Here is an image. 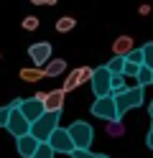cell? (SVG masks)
I'll return each mask as SVG.
<instances>
[{
	"mask_svg": "<svg viewBox=\"0 0 153 158\" xmlns=\"http://www.w3.org/2000/svg\"><path fill=\"white\" fill-rule=\"evenodd\" d=\"M143 94H146V89L143 87H128L125 92H120L115 94V105H117V115H120V120H122V115H125L128 110H135V107L143 105Z\"/></svg>",
	"mask_w": 153,
	"mask_h": 158,
	"instance_id": "cell-2",
	"label": "cell"
},
{
	"mask_svg": "<svg viewBox=\"0 0 153 158\" xmlns=\"http://www.w3.org/2000/svg\"><path fill=\"white\" fill-rule=\"evenodd\" d=\"M33 158H56V153L51 151V145L49 143H41L38 145V151H36V156Z\"/></svg>",
	"mask_w": 153,
	"mask_h": 158,
	"instance_id": "cell-21",
	"label": "cell"
},
{
	"mask_svg": "<svg viewBox=\"0 0 153 158\" xmlns=\"http://www.w3.org/2000/svg\"><path fill=\"white\" fill-rule=\"evenodd\" d=\"M44 72H46V77H61L66 72V61L64 59H51V61L44 66Z\"/></svg>",
	"mask_w": 153,
	"mask_h": 158,
	"instance_id": "cell-14",
	"label": "cell"
},
{
	"mask_svg": "<svg viewBox=\"0 0 153 158\" xmlns=\"http://www.w3.org/2000/svg\"><path fill=\"white\" fill-rule=\"evenodd\" d=\"M49 145H51V151H54V153H64V156H71V153L77 151L74 140H71V135H69L66 127H56L54 135L49 138Z\"/></svg>",
	"mask_w": 153,
	"mask_h": 158,
	"instance_id": "cell-5",
	"label": "cell"
},
{
	"mask_svg": "<svg viewBox=\"0 0 153 158\" xmlns=\"http://www.w3.org/2000/svg\"><path fill=\"white\" fill-rule=\"evenodd\" d=\"M138 87H143L146 89L148 84H153V69H148V66H140V72H138Z\"/></svg>",
	"mask_w": 153,
	"mask_h": 158,
	"instance_id": "cell-17",
	"label": "cell"
},
{
	"mask_svg": "<svg viewBox=\"0 0 153 158\" xmlns=\"http://www.w3.org/2000/svg\"><path fill=\"white\" fill-rule=\"evenodd\" d=\"M92 72H95V69H89V66H79V69H74V72H69V77H66V82H64L61 89L71 92V89H77V87L87 84L89 79H92Z\"/></svg>",
	"mask_w": 153,
	"mask_h": 158,
	"instance_id": "cell-9",
	"label": "cell"
},
{
	"mask_svg": "<svg viewBox=\"0 0 153 158\" xmlns=\"http://www.w3.org/2000/svg\"><path fill=\"white\" fill-rule=\"evenodd\" d=\"M133 38L130 36H117L115 38V44H112V51H115V56H128L133 51Z\"/></svg>",
	"mask_w": 153,
	"mask_h": 158,
	"instance_id": "cell-13",
	"label": "cell"
},
{
	"mask_svg": "<svg viewBox=\"0 0 153 158\" xmlns=\"http://www.w3.org/2000/svg\"><path fill=\"white\" fill-rule=\"evenodd\" d=\"M66 130H69V135H71V140H74V148H77V151H89L92 140H95V130H92L89 123L77 120V123H71Z\"/></svg>",
	"mask_w": 153,
	"mask_h": 158,
	"instance_id": "cell-3",
	"label": "cell"
},
{
	"mask_svg": "<svg viewBox=\"0 0 153 158\" xmlns=\"http://www.w3.org/2000/svg\"><path fill=\"white\" fill-rule=\"evenodd\" d=\"M23 28H26V31H36V28H38V18L36 15H26L23 18Z\"/></svg>",
	"mask_w": 153,
	"mask_h": 158,
	"instance_id": "cell-25",
	"label": "cell"
},
{
	"mask_svg": "<svg viewBox=\"0 0 153 158\" xmlns=\"http://www.w3.org/2000/svg\"><path fill=\"white\" fill-rule=\"evenodd\" d=\"M92 92H95V100L97 97H107L110 94V84H112V74L107 72V66H97L95 72H92Z\"/></svg>",
	"mask_w": 153,
	"mask_h": 158,
	"instance_id": "cell-6",
	"label": "cell"
},
{
	"mask_svg": "<svg viewBox=\"0 0 153 158\" xmlns=\"http://www.w3.org/2000/svg\"><path fill=\"white\" fill-rule=\"evenodd\" d=\"M28 3H33V5H56L59 0H28Z\"/></svg>",
	"mask_w": 153,
	"mask_h": 158,
	"instance_id": "cell-27",
	"label": "cell"
},
{
	"mask_svg": "<svg viewBox=\"0 0 153 158\" xmlns=\"http://www.w3.org/2000/svg\"><path fill=\"white\" fill-rule=\"evenodd\" d=\"M28 56H31V61H33L36 66L44 69V66L51 61V44H49V41H36V44H31V46H28Z\"/></svg>",
	"mask_w": 153,
	"mask_h": 158,
	"instance_id": "cell-8",
	"label": "cell"
},
{
	"mask_svg": "<svg viewBox=\"0 0 153 158\" xmlns=\"http://www.w3.org/2000/svg\"><path fill=\"white\" fill-rule=\"evenodd\" d=\"M38 140H36V138L33 135H23V138H15V148H18V156L20 158H33L36 156V151H38Z\"/></svg>",
	"mask_w": 153,
	"mask_h": 158,
	"instance_id": "cell-11",
	"label": "cell"
},
{
	"mask_svg": "<svg viewBox=\"0 0 153 158\" xmlns=\"http://www.w3.org/2000/svg\"><path fill=\"white\" fill-rule=\"evenodd\" d=\"M140 48H143V66L153 69V41H148L146 46H140Z\"/></svg>",
	"mask_w": 153,
	"mask_h": 158,
	"instance_id": "cell-20",
	"label": "cell"
},
{
	"mask_svg": "<svg viewBox=\"0 0 153 158\" xmlns=\"http://www.w3.org/2000/svg\"><path fill=\"white\" fill-rule=\"evenodd\" d=\"M130 64H138V66H143V48H133V51L125 56Z\"/></svg>",
	"mask_w": 153,
	"mask_h": 158,
	"instance_id": "cell-22",
	"label": "cell"
},
{
	"mask_svg": "<svg viewBox=\"0 0 153 158\" xmlns=\"http://www.w3.org/2000/svg\"><path fill=\"white\" fill-rule=\"evenodd\" d=\"M71 158H110V156H105V153H92V151H74Z\"/></svg>",
	"mask_w": 153,
	"mask_h": 158,
	"instance_id": "cell-23",
	"label": "cell"
},
{
	"mask_svg": "<svg viewBox=\"0 0 153 158\" xmlns=\"http://www.w3.org/2000/svg\"><path fill=\"white\" fill-rule=\"evenodd\" d=\"M138 13H140V15H148V13H151V5H140Z\"/></svg>",
	"mask_w": 153,
	"mask_h": 158,
	"instance_id": "cell-29",
	"label": "cell"
},
{
	"mask_svg": "<svg viewBox=\"0 0 153 158\" xmlns=\"http://www.w3.org/2000/svg\"><path fill=\"white\" fill-rule=\"evenodd\" d=\"M64 100H66V92H64V89H51V92H46V94H44V107H46V112H61Z\"/></svg>",
	"mask_w": 153,
	"mask_h": 158,
	"instance_id": "cell-12",
	"label": "cell"
},
{
	"mask_svg": "<svg viewBox=\"0 0 153 158\" xmlns=\"http://www.w3.org/2000/svg\"><path fill=\"white\" fill-rule=\"evenodd\" d=\"M105 66H107V72H110L112 77H120L122 72H125V56H112Z\"/></svg>",
	"mask_w": 153,
	"mask_h": 158,
	"instance_id": "cell-16",
	"label": "cell"
},
{
	"mask_svg": "<svg viewBox=\"0 0 153 158\" xmlns=\"http://www.w3.org/2000/svg\"><path fill=\"white\" fill-rule=\"evenodd\" d=\"M146 143H148V148L153 151V123H151V127H148V135H146Z\"/></svg>",
	"mask_w": 153,
	"mask_h": 158,
	"instance_id": "cell-28",
	"label": "cell"
},
{
	"mask_svg": "<svg viewBox=\"0 0 153 158\" xmlns=\"http://www.w3.org/2000/svg\"><path fill=\"white\" fill-rule=\"evenodd\" d=\"M5 130L13 135V138H23V135L31 133V123L23 117V112H20V110H10V117H8Z\"/></svg>",
	"mask_w": 153,
	"mask_h": 158,
	"instance_id": "cell-7",
	"label": "cell"
},
{
	"mask_svg": "<svg viewBox=\"0 0 153 158\" xmlns=\"http://www.w3.org/2000/svg\"><path fill=\"white\" fill-rule=\"evenodd\" d=\"M125 89H128V79L122 77V74H120V77H112V84H110V94L115 97V94L125 92Z\"/></svg>",
	"mask_w": 153,
	"mask_h": 158,
	"instance_id": "cell-18",
	"label": "cell"
},
{
	"mask_svg": "<svg viewBox=\"0 0 153 158\" xmlns=\"http://www.w3.org/2000/svg\"><path fill=\"white\" fill-rule=\"evenodd\" d=\"M20 112H23V117H26L31 125H33L38 117L46 112V107H44V102H41L38 97H28V100H23V102H20Z\"/></svg>",
	"mask_w": 153,
	"mask_h": 158,
	"instance_id": "cell-10",
	"label": "cell"
},
{
	"mask_svg": "<svg viewBox=\"0 0 153 158\" xmlns=\"http://www.w3.org/2000/svg\"><path fill=\"white\" fill-rule=\"evenodd\" d=\"M92 115L100 117V120H107V123H120L115 97H112V94H107V97H97V100L92 102Z\"/></svg>",
	"mask_w": 153,
	"mask_h": 158,
	"instance_id": "cell-4",
	"label": "cell"
},
{
	"mask_svg": "<svg viewBox=\"0 0 153 158\" xmlns=\"http://www.w3.org/2000/svg\"><path fill=\"white\" fill-rule=\"evenodd\" d=\"M148 112H151V117H153V100H151V105H148Z\"/></svg>",
	"mask_w": 153,
	"mask_h": 158,
	"instance_id": "cell-30",
	"label": "cell"
},
{
	"mask_svg": "<svg viewBox=\"0 0 153 158\" xmlns=\"http://www.w3.org/2000/svg\"><path fill=\"white\" fill-rule=\"evenodd\" d=\"M59 120H61V112H44L33 125H31V135H33L38 143H49V138L54 135V130L59 127Z\"/></svg>",
	"mask_w": 153,
	"mask_h": 158,
	"instance_id": "cell-1",
	"label": "cell"
},
{
	"mask_svg": "<svg viewBox=\"0 0 153 158\" xmlns=\"http://www.w3.org/2000/svg\"><path fill=\"white\" fill-rule=\"evenodd\" d=\"M74 26H77L74 18H71V15H64V18H59V21H56V31H59V33H66V31H71Z\"/></svg>",
	"mask_w": 153,
	"mask_h": 158,
	"instance_id": "cell-19",
	"label": "cell"
},
{
	"mask_svg": "<svg viewBox=\"0 0 153 158\" xmlns=\"http://www.w3.org/2000/svg\"><path fill=\"white\" fill-rule=\"evenodd\" d=\"M46 77V72L41 66H28V69H20V79H23V82H38V79H44Z\"/></svg>",
	"mask_w": 153,
	"mask_h": 158,
	"instance_id": "cell-15",
	"label": "cell"
},
{
	"mask_svg": "<svg viewBox=\"0 0 153 158\" xmlns=\"http://www.w3.org/2000/svg\"><path fill=\"white\" fill-rule=\"evenodd\" d=\"M8 117H10V107H0V127H5L8 125Z\"/></svg>",
	"mask_w": 153,
	"mask_h": 158,
	"instance_id": "cell-26",
	"label": "cell"
},
{
	"mask_svg": "<svg viewBox=\"0 0 153 158\" xmlns=\"http://www.w3.org/2000/svg\"><path fill=\"white\" fill-rule=\"evenodd\" d=\"M138 72H140V66L138 64H130L128 59H125V72H122V77H125V79L128 77H138Z\"/></svg>",
	"mask_w": 153,
	"mask_h": 158,
	"instance_id": "cell-24",
	"label": "cell"
}]
</instances>
